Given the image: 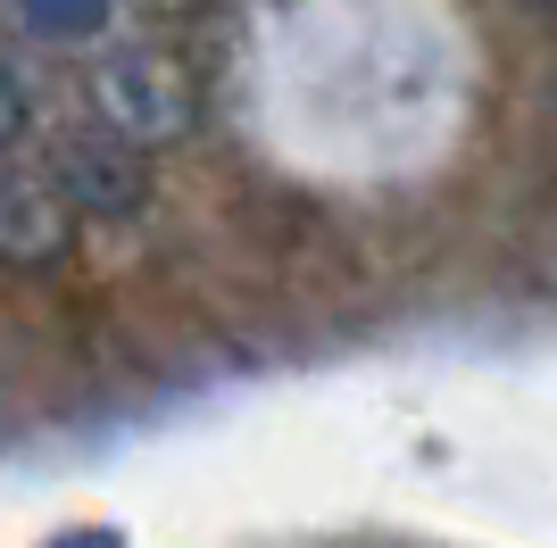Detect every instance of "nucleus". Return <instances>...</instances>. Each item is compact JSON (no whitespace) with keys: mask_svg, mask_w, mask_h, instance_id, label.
<instances>
[{"mask_svg":"<svg viewBox=\"0 0 557 548\" xmlns=\"http://www.w3.org/2000/svg\"><path fill=\"white\" fill-rule=\"evenodd\" d=\"M92 100H100V125L134 150H159L191 125V84L166 50H141V42H116L100 50L92 67Z\"/></svg>","mask_w":557,"mask_h":548,"instance_id":"obj_1","label":"nucleus"},{"mask_svg":"<svg viewBox=\"0 0 557 548\" xmlns=\"http://www.w3.org/2000/svg\"><path fill=\"white\" fill-rule=\"evenodd\" d=\"M17 116H25V100H17V75H9V67H0V141H9V134H17Z\"/></svg>","mask_w":557,"mask_h":548,"instance_id":"obj_5","label":"nucleus"},{"mask_svg":"<svg viewBox=\"0 0 557 548\" xmlns=\"http://www.w3.org/2000/svg\"><path fill=\"white\" fill-rule=\"evenodd\" d=\"M25 34H50V42H92L109 34V9H17Z\"/></svg>","mask_w":557,"mask_h":548,"instance_id":"obj_4","label":"nucleus"},{"mask_svg":"<svg viewBox=\"0 0 557 548\" xmlns=\"http://www.w3.org/2000/svg\"><path fill=\"white\" fill-rule=\"evenodd\" d=\"M67 216L75 208L34 175H0V258L9 266H50L67 250Z\"/></svg>","mask_w":557,"mask_h":548,"instance_id":"obj_3","label":"nucleus"},{"mask_svg":"<svg viewBox=\"0 0 557 548\" xmlns=\"http://www.w3.org/2000/svg\"><path fill=\"white\" fill-rule=\"evenodd\" d=\"M59 200L67 208H84V216H134L141 208V191H150V175H141V150L134 141H116L109 125H84V134H67L59 141Z\"/></svg>","mask_w":557,"mask_h":548,"instance_id":"obj_2","label":"nucleus"}]
</instances>
